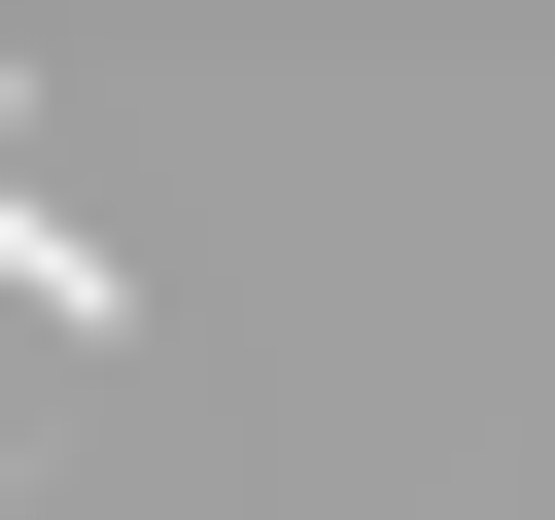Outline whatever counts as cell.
I'll return each mask as SVG.
<instances>
[{"label":"cell","mask_w":555,"mask_h":520,"mask_svg":"<svg viewBox=\"0 0 555 520\" xmlns=\"http://www.w3.org/2000/svg\"><path fill=\"white\" fill-rule=\"evenodd\" d=\"M0 312H35V347H139V243H104V208H35V173H0Z\"/></svg>","instance_id":"cell-1"}]
</instances>
